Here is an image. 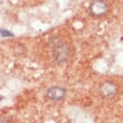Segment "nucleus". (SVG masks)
Returning a JSON list of instances; mask_svg holds the SVG:
<instances>
[{"mask_svg": "<svg viewBox=\"0 0 123 123\" xmlns=\"http://www.w3.org/2000/svg\"><path fill=\"white\" fill-rule=\"evenodd\" d=\"M53 56L57 64H66L71 58V47L61 38H54L52 42Z\"/></svg>", "mask_w": 123, "mask_h": 123, "instance_id": "obj_1", "label": "nucleus"}, {"mask_svg": "<svg viewBox=\"0 0 123 123\" xmlns=\"http://www.w3.org/2000/svg\"><path fill=\"white\" fill-rule=\"evenodd\" d=\"M88 10L93 17H102L109 12V5L104 0H94L90 5Z\"/></svg>", "mask_w": 123, "mask_h": 123, "instance_id": "obj_2", "label": "nucleus"}, {"mask_svg": "<svg viewBox=\"0 0 123 123\" xmlns=\"http://www.w3.org/2000/svg\"><path fill=\"white\" fill-rule=\"evenodd\" d=\"M119 91L117 85L114 82L106 81L102 83L98 87V93L103 98H112L113 96H115Z\"/></svg>", "mask_w": 123, "mask_h": 123, "instance_id": "obj_3", "label": "nucleus"}, {"mask_svg": "<svg viewBox=\"0 0 123 123\" xmlns=\"http://www.w3.org/2000/svg\"><path fill=\"white\" fill-rule=\"evenodd\" d=\"M67 95V90L63 86H50L46 91V97L54 102L63 101Z\"/></svg>", "mask_w": 123, "mask_h": 123, "instance_id": "obj_4", "label": "nucleus"}, {"mask_svg": "<svg viewBox=\"0 0 123 123\" xmlns=\"http://www.w3.org/2000/svg\"><path fill=\"white\" fill-rule=\"evenodd\" d=\"M0 35H1V37H13V34L12 32H10L9 30L7 29H0Z\"/></svg>", "mask_w": 123, "mask_h": 123, "instance_id": "obj_5", "label": "nucleus"}, {"mask_svg": "<svg viewBox=\"0 0 123 123\" xmlns=\"http://www.w3.org/2000/svg\"><path fill=\"white\" fill-rule=\"evenodd\" d=\"M1 98H3V97H2V96H0V101H1Z\"/></svg>", "mask_w": 123, "mask_h": 123, "instance_id": "obj_6", "label": "nucleus"}]
</instances>
